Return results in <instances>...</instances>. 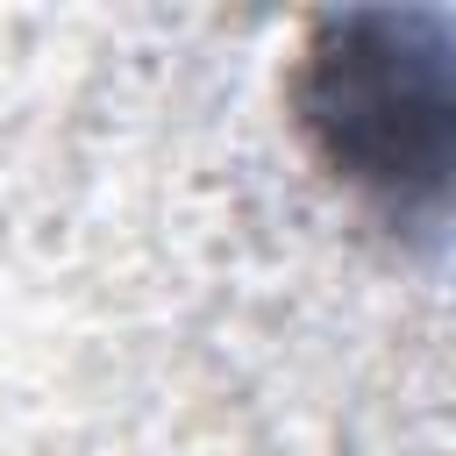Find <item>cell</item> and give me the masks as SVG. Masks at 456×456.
Masks as SVG:
<instances>
[{"label": "cell", "mask_w": 456, "mask_h": 456, "mask_svg": "<svg viewBox=\"0 0 456 456\" xmlns=\"http://www.w3.org/2000/svg\"><path fill=\"white\" fill-rule=\"evenodd\" d=\"M299 142L392 228L442 221L456 157V71L442 7L321 14L285 78Z\"/></svg>", "instance_id": "cell-1"}]
</instances>
